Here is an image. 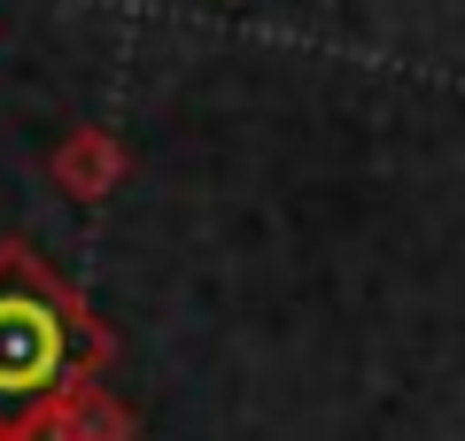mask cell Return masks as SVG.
<instances>
[{
	"label": "cell",
	"instance_id": "6da1fadb",
	"mask_svg": "<svg viewBox=\"0 0 465 441\" xmlns=\"http://www.w3.org/2000/svg\"><path fill=\"white\" fill-rule=\"evenodd\" d=\"M109 326L47 271L24 240H0V403H39V395L94 379L109 364Z\"/></svg>",
	"mask_w": 465,
	"mask_h": 441
},
{
	"label": "cell",
	"instance_id": "7a4b0ae2",
	"mask_svg": "<svg viewBox=\"0 0 465 441\" xmlns=\"http://www.w3.org/2000/svg\"><path fill=\"white\" fill-rule=\"evenodd\" d=\"M8 441H140V418L124 403H109V395H94L85 379H70V387L24 403Z\"/></svg>",
	"mask_w": 465,
	"mask_h": 441
},
{
	"label": "cell",
	"instance_id": "3957f363",
	"mask_svg": "<svg viewBox=\"0 0 465 441\" xmlns=\"http://www.w3.org/2000/svg\"><path fill=\"white\" fill-rule=\"evenodd\" d=\"M116 179H124V147H116V132L78 124L63 147H54V186H63L70 201H101Z\"/></svg>",
	"mask_w": 465,
	"mask_h": 441
},
{
	"label": "cell",
	"instance_id": "277c9868",
	"mask_svg": "<svg viewBox=\"0 0 465 441\" xmlns=\"http://www.w3.org/2000/svg\"><path fill=\"white\" fill-rule=\"evenodd\" d=\"M0 441H8V418H0Z\"/></svg>",
	"mask_w": 465,
	"mask_h": 441
}]
</instances>
